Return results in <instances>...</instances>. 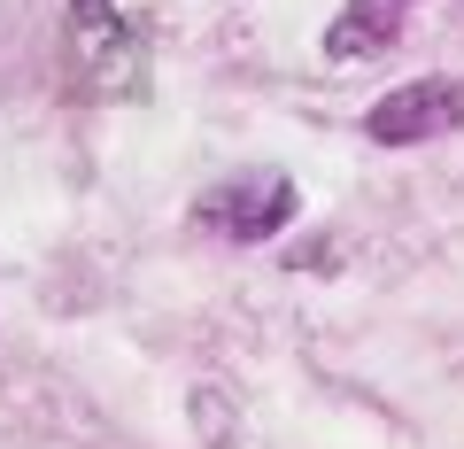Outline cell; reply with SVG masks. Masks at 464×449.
Returning a JSON list of instances; mask_svg holds the SVG:
<instances>
[{
    "mask_svg": "<svg viewBox=\"0 0 464 449\" xmlns=\"http://www.w3.org/2000/svg\"><path fill=\"white\" fill-rule=\"evenodd\" d=\"M194 418H201V442H225V395H217V387H201V395H194Z\"/></svg>",
    "mask_w": 464,
    "mask_h": 449,
    "instance_id": "5b68a950",
    "label": "cell"
},
{
    "mask_svg": "<svg viewBox=\"0 0 464 449\" xmlns=\"http://www.w3.org/2000/svg\"><path fill=\"white\" fill-rule=\"evenodd\" d=\"M464 124V85L457 78H411L395 93H380L364 109V140L372 148H418V140H441Z\"/></svg>",
    "mask_w": 464,
    "mask_h": 449,
    "instance_id": "6da1fadb",
    "label": "cell"
},
{
    "mask_svg": "<svg viewBox=\"0 0 464 449\" xmlns=\"http://www.w3.org/2000/svg\"><path fill=\"white\" fill-rule=\"evenodd\" d=\"M286 217H295V179H279V171H248V179L201 194V225L225 240H271Z\"/></svg>",
    "mask_w": 464,
    "mask_h": 449,
    "instance_id": "7a4b0ae2",
    "label": "cell"
},
{
    "mask_svg": "<svg viewBox=\"0 0 464 449\" xmlns=\"http://www.w3.org/2000/svg\"><path fill=\"white\" fill-rule=\"evenodd\" d=\"M402 16H411V0H348L341 16H333V32H325V54H333V63L387 54L395 32H402Z\"/></svg>",
    "mask_w": 464,
    "mask_h": 449,
    "instance_id": "3957f363",
    "label": "cell"
},
{
    "mask_svg": "<svg viewBox=\"0 0 464 449\" xmlns=\"http://www.w3.org/2000/svg\"><path fill=\"white\" fill-rule=\"evenodd\" d=\"M70 16H78V63H85V78H93V54L101 47H124V16H116L109 0H70Z\"/></svg>",
    "mask_w": 464,
    "mask_h": 449,
    "instance_id": "277c9868",
    "label": "cell"
}]
</instances>
